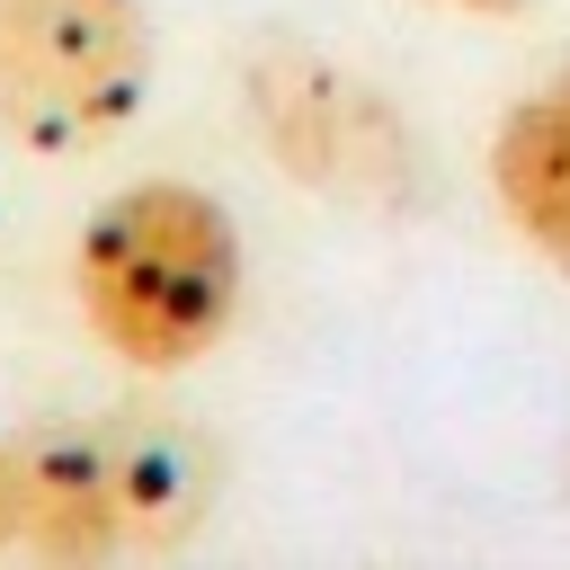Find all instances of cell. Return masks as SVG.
<instances>
[{
    "instance_id": "277c9868",
    "label": "cell",
    "mask_w": 570,
    "mask_h": 570,
    "mask_svg": "<svg viewBox=\"0 0 570 570\" xmlns=\"http://www.w3.org/2000/svg\"><path fill=\"white\" fill-rule=\"evenodd\" d=\"M18 543L53 570H89L125 552L107 419H36L18 428Z\"/></svg>"
},
{
    "instance_id": "7a4b0ae2",
    "label": "cell",
    "mask_w": 570,
    "mask_h": 570,
    "mask_svg": "<svg viewBox=\"0 0 570 570\" xmlns=\"http://www.w3.org/2000/svg\"><path fill=\"white\" fill-rule=\"evenodd\" d=\"M240 107L285 178L338 205H410L419 196V142L410 116L338 53L303 36H258L240 53Z\"/></svg>"
},
{
    "instance_id": "8992f818",
    "label": "cell",
    "mask_w": 570,
    "mask_h": 570,
    "mask_svg": "<svg viewBox=\"0 0 570 570\" xmlns=\"http://www.w3.org/2000/svg\"><path fill=\"white\" fill-rule=\"evenodd\" d=\"M490 196H499L508 232L570 276V62L499 116V134H490Z\"/></svg>"
},
{
    "instance_id": "6da1fadb",
    "label": "cell",
    "mask_w": 570,
    "mask_h": 570,
    "mask_svg": "<svg viewBox=\"0 0 570 570\" xmlns=\"http://www.w3.org/2000/svg\"><path fill=\"white\" fill-rule=\"evenodd\" d=\"M71 294H80V330L116 365L187 374L232 338V321L249 303V249L214 187L134 178L80 223Z\"/></svg>"
},
{
    "instance_id": "ba28073f",
    "label": "cell",
    "mask_w": 570,
    "mask_h": 570,
    "mask_svg": "<svg viewBox=\"0 0 570 570\" xmlns=\"http://www.w3.org/2000/svg\"><path fill=\"white\" fill-rule=\"evenodd\" d=\"M445 9H472V18H517L525 0H445Z\"/></svg>"
},
{
    "instance_id": "5b68a950",
    "label": "cell",
    "mask_w": 570,
    "mask_h": 570,
    "mask_svg": "<svg viewBox=\"0 0 570 570\" xmlns=\"http://www.w3.org/2000/svg\"><path fill=\"white\" fill-rule=\"evenodd\" d=\"M107 472H116V525L125 552H178L205 534L223 454L178 410H107Z\"/></svg>"
},
{
    "instance_id": "3957f363",
    "label": "cell",
    "mask_w": 570,
    "mask_h": 570,
    "mask_svg": "<svg viewBox=\"0 0 570 570\" xmlns=\"http://www.w3.org/2000/svg\"><path fill=\"white\" fill-rule=\"evenodd\" d=\"M151 89L142 0H0V134L71 160L134 125Z\"/></svg>"
},
{
    "instance_id": "52a82bcc",
    "label": "cell",
    "mask_w": 570,
    "mask_h": 570,
    "mask_svg": "<svg viewBox=\"0 0 570 570\" xmlns=\"http://www.w3.org/2000/svg\"><path fill=\"white\" fill-rule=\"evenodd\" d=\"M18 543V436L0 428V552Z\"/></svg>"
}]
</instances>
